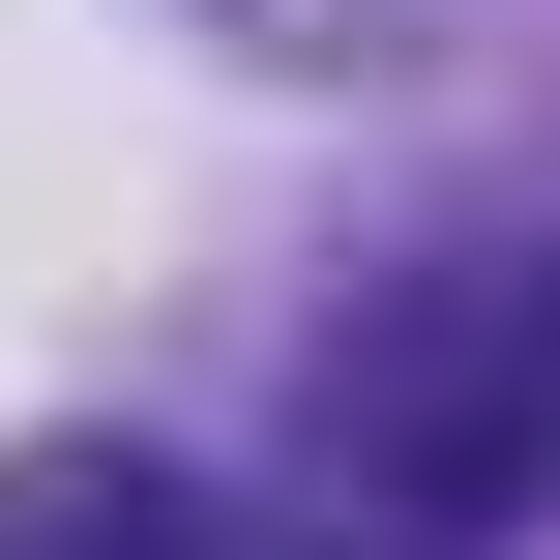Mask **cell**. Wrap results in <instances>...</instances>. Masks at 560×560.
<instances>
[{
    "label": "cell",
    "mask_w": 560,
    "mask_h": 560,
    "mask_svg": "<svg viewBox=\"0 0 560 560\" xmlns=\"http://www.w3.org/2000/svg\"><path fill=\"white\" fill-rule=\"evenodd\" d=\"M532 384H560V295H532Z\"/></svg>",
    "instance_id": "obj_2"
},
{
    "label": "cell",
    "mask_w": 560,
    "mask_h": 560,
    "mask_svg": "<svg viewBox=\"0 0 560 560\" xmlns=\"http://www.w3.org/2000/svg\"><path fill=\"white\" fill-rule=\"evenodd\" d=\"M0 560H207V502L148 443H59V472H0Z\"/></svg>",
    "instance_id": "obj_1"
}]
</instances>
